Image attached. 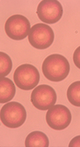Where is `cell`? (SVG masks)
<instances>
[{
  "label": "cell",
  "instance_id": "6da1fadb",
  "mask_svg": "<svg viewBox=\"0 0 80 147\" xmlns=\"http://www.w3.org/2000/svg\"><path fill=\"white\" fill-rule=\"evenodd\" d=\"M42 71L46 79L52 82L65 80L70 71V65L66 58L61 54H51L46 57L42 65Z\"/></svg>",
  "mask_w": 80,
  "mask_h": 147
},
{
  "label": "cell",
  "instance_id": "7a4b0ae2",
  "mask_svg": "<svg viewBox=\"0 0 80 147\" xmlns=\"http://www.w3.org/2000/svg\"><path fill=\"white\" fill-rule=\"evenodd\" d=\"M26 111L24 106L16 102H10L3 106L0 110V119L6 127H20L26 121Z\"/></svg>",
  "mask_w": 80,
  "mask_h": 147
},
{
  "label": "cell",
  "instance_id": "3957f363",
  "mask_svg": "<svg viewBox=\"0 0 80 147\" xmlns=\"http://www.w3.org/2000/svg\"><path fill=\"white\" fill-rule=\"evenodd\" d=\"M14 80L19 88L30 90L39 83L40 74L35 66L28 64H22L16 69Z\"/></svg>",
  "mask_w": 80,
  "mask_h": 147
},
{
  "label": "cell",
  "instance_id": "277c9868",
  "mask_svg": "<svg viewBox=\"0 0 80 147\" xmlns=\"http://www.w3.org/2000/svg\"><path fill=\"white\" fill-rule=\"evenodd\" d=\"M54 32L50 26L39 23L30 28L28 41L30 45L38 50H44L50 47L54 42Z\"/></svg>",
  "mask_w": 80,
  "mask_h": 147
},
{
  "label": "cell",
  "instance_id": "5b68a950",
  "mask_svg": "<svg viewBox=\"0 0 80 147\" xmlns=\"http://www.w3.org/2000/svg\"><path fill=\"white\" fill-rule=\"evenodd\" d=\"M5 31L7 36L14 40H22L29 34L30 24L25 16L13 15L6 20Z\"/></svg>",
  "mask_w": 80,
  "mask_h": 147
},
{
  "label": "cell",
  "instance_id": "8992f818",
  "mask_svg": "<svg viewBox=\"0 0 80 147\" xmlns=\"http://www.w3.org/2000/svg\"><path fill=\"white\" fill-rule=\"evenodd\" d=\"M46 121L49 127L53 129L64 130L68 127L71 122L70 110L61 105L53 106L46 112Z\"/></svg>",
  "mask_w": 80,
  "mask_h": 147
},
{
  "label": "cell",
  "instance_id": "52a82bcc",
  "mask_svg": "<svg viewBox=\"0 0 80 147\" xmlns=\"http://www.w3.org/2000/svg\"><path fill=\"white\" fill-rule=\"evenodd\" d=\"M57 94L55 90L49 85L38 86L31 94V102L36 109L47 110L55 105Z\"/></svg>",
  "mask_w": 80,
  "mask_h": 147
},
{
  "label": "cell",
  "instance_id": "ba28073f",
  "mask_svg": "<svg viewBox=\"0 0 80 147\" xmlns=\"http://www.w3.org/2000/svg\"><path fill=\"white\" fill-rule=\"evenodd\" d=\"M63 7L57 0L41 1L37 7L38 17L40 20L48 24L58 22L62 18Z\"/></svg>",
  "mask_w": 80,
  "mask_h": 147
},
{
  "label": "cell",
  "instance_id": "9c48e42d",
  "mask_svg": "<svg viewBox=\"0 0 80 147\" xmlns=\"http://www.w3.org/2000/svg\"><path fill=\"white\" fill-rule=\"evenodd\" d=\"M16 94V86L11 80L6 77L0 78V104L12 100Z\"/></svg>",
  "mask_w": 80,
  "mask_h": 147
},
{
  "label": "cell",
  "instance_id": "30bf717a",
  "mask_svg": "<svg viewBox=\"0 0 80 147\" xmlns=\"http://www.w3.org/2000/svg\"><path fill=\"white\" fill-rule=\"evenodd\" d=\"M26 147H47L49 140L44 133L40 131H34L27 136L25 140Z\"/></svg>",
  "mask_w": 80,
  "mask_h": 147
},
{
  "label": "cell",
  "instance_id": "8fae6325",
  "mask_svg": "<svg viewBox=\"0 0 80 147\" xmlns=\"http://www.w3.org/2000/svg\"><path fill=\"white\" fill-rule=\"evenodd\" d=\"M67 96L71 105L80 107V82L77 81L69 86L67 91Z\"/></svg>",
  "mask_w": 80,
  "mask_h": 147
},
{
  "label": "cell",
  "instance_id": "7c38bea8",
  "mask_svg": "<svg viewBox=\"0 0 80 147\" xmlns=\"http://www.w3.org/2000/svg\"><path fill=\"white\" fill-rule=\"evenodd\" d=\"M12 69L11 58L5 53L0 52V78L8 76L11 72Z\"/></svg>",
  "mask_w": 80,
  "mask_h": 147
},
{
  "label": "cell",
  "instance_id": "4fadbf2b",
  "mask_svg": "<svg viewBox=\"0 0 80 147\" xmlns=\"http://www.w3.org/2000/svg\"><path fill=\"white\" fill-rule=\"evenodd\" d=\"M79 49L80 48L78 47L75 51L74 52V54H73V62H74L75 66H76L77 68H80L79 66Z\"/></svg>",
  "mask_w": 80,
  "mask_h": 147
},
{
  "label": "cell",
  "instance_id": "5bb4252c",
  "mask_svg": "<svg viewBox=\"0 0 80 147\" xmlns=\"http://www.w3.org/2000/svg\"><path fill=\"white\" fill-rule=\"evenodd\" d=\"M79 136L75 137L73 139L71 140L69 146H79Z\"/></svg>",
  "mask_w": 80,
  "mask_h": 147
}]
</instances>
